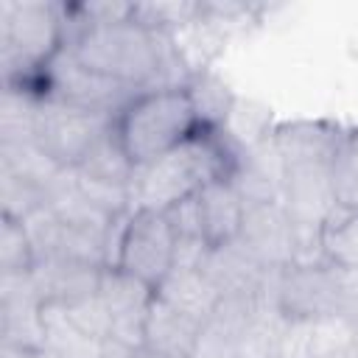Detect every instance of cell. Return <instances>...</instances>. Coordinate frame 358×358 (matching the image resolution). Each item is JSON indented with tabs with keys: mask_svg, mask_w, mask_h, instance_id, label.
<instances>
[{
	"mask_svg": "<svg viewBox=\"0 0 358 358\" xmlns=\"http://www.w3.org/2000/svg\"><path fill=\"white\" fill-rule=\"evenodd\" d=\"M64 48L90 70L134 90H157L168 70L162 31H151L134 14L112 22H87Z\"/></svg>",
	"mask_w": 358,
	"mask_h": 358,
	"instance_id": "obj_1",
	"label": "cell"
},
{
	"mask_svg": "<svg viewBox=\"0 0 358 358\" xmlns=\"http://www.w3.org/2000/svg\"><path fill=\"white\" fill-rule=\"evenodd\" d=\"M241 151L227 145L221 131H199L173 151L137 168L131 182V207L171 210L196 196L207 182L232 176Z\"/></svg>",
	"mask_w": 358,
	"mask_h": 358,
	"instance_id": "obj_2",
	"label": "cell"
},
{
	"mask_svg": "<svg viewBox=\"0 0 358 358\" xmlns=\"http://www.w3.org/2000/svg\"><path fill=\"white\" fill-rule=\"evenodd\" d=\"M112 131L131 165L143 168L204 129L185 87H157L140 90L112 117Z\"/></svg>",
	"mask_w": 358,
	"mask_h": 358,
	"instance_id": "obj_3",
	"label": "cell"
},
{
	"mask_svg": "<svg viewBox=\"0 0 358 358\" xmlns=\"http://www.w3.org/2000/svg\"><path fill=\"white\" fill-rule=\"evenodd\" d=\"M0 45L6 87L28 90L45 98L42 70L64 48L62 6L34 0L0 3Z\"/></svg>",
	"mask_w": 358,
	"mask_h": 358,
	"instance_id": "obj_4",
	"label": "cell"
},
{
	"mask_svg": "<svg viewBox=\"0 0 358 358\" xmlns=\"http://www.w3.org/2000/svg\"><path fill=\"white\" fill-rule=\"evenodd\" d=\"M112 266L157 291L176 266V232L168 215L162 210L134 207L123 221Z\"/></svg>",
	"mask_w": 358,
	"mask_h": 358,
	"instance_id": "obj_5",
	"label": "cell"
},
{
	"mask_svg": "<svg viewBox=\"0 0 358 358\" xmlns=\"http://www.w3.org/2000/svg\"><path fill=\"white\" fill-rule=\"evenodd\" d=\"M42 90L45 98H56L90 112H101L115 117L140 90L112 81L87 64H81L70 48H62L42 70Z\"/></svg>",
	"mask_w": 358,
	"mask_h": 358,
	"instance_id": "obj_6",
	"label": "cell"
},
{
	"mask_svg": "<svg viewBox=\"0 0 358 358\" xmlns=\"http://www.w3.org/2000/svg\"><path fill=\"white\" fill-rule=\"evenodd\" d=\"M109 115L90 112L56 98H42L36 109L34 140L59 168H76L87 148L109 129Z\"/></svg>",
	"mask_w": 358,
	"mask_h": 358,
	"instance_id": "obj_7",
	"label": "cell"
},
{
	"mask_svg": "<svg viewBox=\"0 0 358 358\" xmlns=\"http://www.w3.org/2000/svg\"><path fill=\"white\" fill-rule=\"evenodd\" d=\"M341 296V268L310 260L294 263L277 274L274 282V308L288 322H316L338 316Z\"/></svg>",
	"mask_w": 358,
	"mask_h": 358,
	"instance_id": "obj_8",
	"label": "cell"
},
{
	"mask_svg": "<svg viewBox=\"0 0 358 358\" xmlns=\"http://www.w3.org/2000/svg\"><path fill=\"white\" fill-rule=\"evenodd\" d=\"M235 241L266 271H282L299 260V235L282 201L246 204L243 227Z\"/></svg>",
	"mask_w": 358,
	"mask_h": 358,
	"instance_id": "obj_9",
	"label": "cell"
},
{
	"mask_svg": "<svg viewBox=\"0 0 358 358\" xmlns=\"http://www.w3.org/2000/svg\"><path fill=\"white\" fill-rule=\"evenodd\" d=\"M98 296L103 302L106 322H109L106 341H115L126 350H140L145 319L154 302V288L115 266H103Z\"/></svg>",
	"mask_w": 358,
	"mask_h": 358,
	"instance_id": "obj_10",
	"label": "cell"
},
{
	"mask_svg": "<svg viewBox=\"0 0 358 358\" xmlns=\"http://www.w3.org/2000/svg\"><path fill=\"white\" fill-rule=\"evenodd\" d=\"M0 336L8 347L45 352L42 296L31 274H0Z\"/></svg>",
	"mask_w": 358,
	"mask_h": 358,
	"instance_id": "obj_11",
	"label": "cell"
},
{
	"mask_svg": "<svg viewBox=\"0 0 358 358\" xmlns=\"http://www.w3.org/2000/svg\"><path fill=\"white\" fill-rule=\"evenodd\" d=\"M201 268L221 299H268L266 285L274 271H266L238 241L210 246L201 257Z\"/></svg>",
	"mask_w": 358,
	"mask_h": 358,
	"instance_id": "obj_12",
	"label": "cell"
},
{
	"mask_svg": "<svg viewBox=\"0 0 358 358\" xmlns=\"http://www.w3.org/2000/svg\"><path fill=\"white\" fill-rule=\"evenodd\" d=\"M196 207H199L201 235H204L207 246H224L241 235L246 201L229 176L207 182L196 193Z\"/></svg>",
	"mask_w": 358,
	"mask_h": 358,
	"instance_id": "obj_13",
	"label": "cell"
},
{
	"mask_svg": "<svg viewBox=\"0 0 358 358\" xmlns=\"http://www.w3.org/2000/svg\"><path fill=\"white\" fill-rule=\"evenodd\" d=\"M101 271L103 266H92L84 260L70 257H50L39 260L31 271L34 285L42 296V302H78L87 296H95L101 288Z\"/></svg>",
	"mask_w": 358,
	"mask_h": 358,
	"instance_id": "obj_14",
	"label": "cell"
},
{
	"mask_svg": "<svg viewBox=\"0 0 358 358\" xmlns=\"http://www.w3.org/2000/svg\"><path fill=\"white\" fill-rule=\"evenodd\" d=\"M162 302L173 305L176 310L204 322L215 313V308L221 305V294L215 291V285L210 282V277L204 274L201 266H182L176 263L168 277L157 285L154 291Z\"/></svg>",
	"mask_w": 358,
	"mask_h": 358,
	"instance_id": "obj_15",
	"label": "cell"
},
{
	"mask_svg": "<svg viewBox=\"0 0 358 358\" xmlns=\"http://www.w3.org/2000/svg\"><path fill=\"white\" fill-rule=\"evenodd\" d=\"M201 330V322L176 310L173 305L162 302L154 294L148 319H145V333H143V347L151 352L162 355H176V358H190L196 336Z\"/></svg>",
	"mask_w": 358,
	"mask_h": 358,
	"instance_id": "obj_16",
	"label": "cell"
},
{
	"mask_svg": "<svg viewBox=\"0 0 358 358\" xmlns=\"http://www.w3.org/2000/svg\"><path fill=\"white\" fill-rule=\"evenodd\" d=\"M42 333L48 358H103L106 341L81 330L62 302H42Z\"/></svg>",
	"mask_w": 358,
	"mask_h": 358,
	"instance_id": "obj_17",
	"label": "cell"
},
{
	"mask_svg": "<svg viewBox=\"0 0 358 358\" xmlns=\"http://www.w3.org/2000/svg\"><path fill=\"white\" fill-rule=\"evenodd\" d=\"M344 137L347 134H338L322 123H296V126L280 129L271 140L288 168V165H305V162H330Z\"/></svg>",
	"mask_w": 358,
	"mask_h": 358,
	"instance_id": "obj_18",
	"label": "cell"
},
{
	"mask_svg": "<svg viewBox=\"0 0 358 358\" xmlns=\"http://www.w3.org/2000/svg\"><path fill=\"white\" fill-rule=\"evenodd\" d=\"M76 171L92 182H101V185H112V187H126L131 190V182H134V173L137 168L131 165V159L126 157L120 140L115 137L112 131V123L109 129L87 148V154L81 157V162L76 165Z\"/></svg>",
	"mask_w": 358,
	"mask_h": 358,
	"instance_id": "obj_19",
	"label": "cell"
},
{
	"mask_svg": "<svg viewBox=\"0 0 358 358\" xmlns=\"http://www.w3.org/2000/svg\"><path fill=\"white\" fill-rule=\"evenodd\" d=\"M319 249L324 263L344 271H358V210L336 207L322 227Z\"/></svg>",
	"mask_w": 358,
	"mask_h": 358,
	"instance_id": "obj_20",
	"label": "cell"
},
{
	"mask_svg": "<svg viewBox=\"0 0 358 358\" xmlns=\"http://www.w3.org/2000/svg\"><path fill=\"white\" fill-rule=\"evenodd\" d=\"M193 109L199 115V123L204 131H221L229 112H232V92L210 73H196L185 84Z\"/></svg>",
	"mask_w": 358,
	"mask_h": 358,
	"instance_id": "obj_21",
	"label": "cell"
},
{
	"mask_svg": "<svg viewBox=\"0 0 358 358\" xmlns=\"http://www.w3.org/2000/svg\"><path fill=\"white\" fill-rule=\"evenodd\" d=\"M330 185L338 210H358V137L347 134L330 159Z\"/></svg>",
	"mask_w": 358,
	"mask_h": 358,
	"instance_id": "obj_22",
	"label": "cell"
},
{
	"mask_svg": "<svg viewBox=\"0 0 358 358\" xmlns=\"http://www.w3.org/2000/svg\"><path fill=\"white\" fill-rule=\"evenodd\" d=\"M36 252L22 221L0 218V274H31Z\"/></svg>",
	"mask_w": 358,
	"mask_h": 358,
	"instance_id": "obj_23",
	"label": "cell"
},
{
	"mask_svg": "<svg viewBox=\"0 0 358 358\" xmlns=\"http://www.w3.org/2000/svg\"><path fill=\"white\" fill-rule=\"evenodd\" d=\"M45 187L22 179L17 173L0 171V201H3V218H14V221H25L28 215H34L39 207H45Z\"/></svg>",
	"mask_w": 358,
	"mask_h": 358,
	"instance_id": "obj_24",
	"label": "cell"
},
{
	"mask_svg": "<svg viewBox=\"0 0 358 358\" xmlns=\"http://www.w3.org/2000/svg\"><path fill=\"white\" fill-rule=\"evenodd\" d=\"M131 358H176V355H162V352H151V350L140 347V350L131 352Z\"/></svg>",
	"mask_w": 358,
	"mask_h": 358,
	"instance_id": "obj_25",
	"label": "cell"
}]
</instances>
